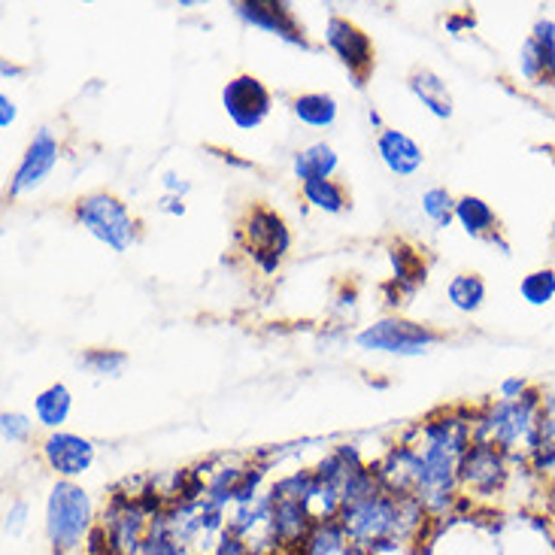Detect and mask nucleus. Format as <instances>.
I'll return each mask as SVG.
<instances>
[{
  "mask_svg": "<svg viewBox=\"0 0 555 555\" xmlns=\"http://www.w3.org/2000/svg\"><path fill=\"white\" fill-rule=\"evenodd\" d=\"M59 137L52 134L49 128H40L34 140L28 143V150L22 155V165L15 167L13 182H10V197H22L34 192V189H40L43 180L52 173V167L59 165Z\"/></svg>",
  "mask_w": 555,
  "mask_h": 555,
  "instance_id": "nucleus-10",
  "label": "nucleus"
},
{
  "mask_svg": "<svg viewBox=\"0 0 555 555\" xmlns=\"http://www.w3.org/2000/svg\"><path fill=\"white\" fill-rule=\"evenodd\" d=\"M422 212L435 222L437 228H447L455 219V197L447 192V189H428L422 195Z\"/></svg>",
  "mask_w": 555,
  "mask_h": 555,
  "instance_id": "nucleus-26",
  "label": "nucleus"
},
{
  "mask_svg": "<svg viewBox=\"0 0 555 555\" xmlns=\"http://www.w3.org/2000/svg\"><path fill=\"white\" fill-rule=\"evenodd\" d=\"M140 555H189V550L170 534L165 511H158L152 516L150 534H146V543H143V553Z\"/></svg>",
  "mask_w": 555,
  "mask_h": 555,
  "instance_id": "nucleus-23",
  "label": "nucleus"
},
{
  "mask_svg": "<svg viewBox=\"0 0 555 555\" xmlns=\"http://www.w3.org/2000/svg\"><path fill=\"white\" fill-rule=\"evenodd\" d=\"M46 541L59 555H67L89 546L94 522V504L86 489H79L74 480H59L46 498Z\"/></svg>",
  "mask_w": 555,
  "mask_h": 555,
  "instance_id": "nucleus-2",
  "label": "nucleus"
},
{
  "mask_svg": "<svg viewBox=\"0 0 555 555\" xmlns=\"http://www.w3.org/2000/svg\"><path fill=\"white\" fill-rule=\"evenodd\" d=\"M292 116L307 128H331L337 121V101L322 91L298 94V98H292Z\"/></svg>",
  "mask_w": 555,
  "mask_h": 555,
  "instance_id": "nucleus-19",
  "label": "nucleus"
},
{
  "mask_svg": "<svg viewBox=\"0 0 555 555\" xmlns=\"http://www.w3.org/2000/svg\"><path fill=\"white\" fill-rule=\"evenodd\" d=\"M356 344L361 349H371V352L413 359V356H422L435 344H440V334L435 328H428V325L401 319V315H386V319H379V322L361 331Z\"/></svg>",
  "mask_w": 555,
  "mask_h": 555,
  "instance_id": "nucleus-6",
  "label": "nucleus"
},
{
  "mask_svg": "<svg viewBox=\"0 0 555 555\" xmlns=\"http://www.w3.org/2000/svg\"><path fill=\"white\" fill-rule=\"evenodd\" d=\"M447 298L462 313H477L486 304V283L477 273H455L447 285Z\"/></svg>",
  "mask_w": 555,
  "mask_h": 555,
  "instance_id": "nucleus-21",
  "label": "nucleus"
},
{
  "mask_svg": "<svg viewBox=\"0 0 555 555\" xmlns=\"http://www.w3.org/2000/svg\"><path fill=\"white\" fill-rule=\"evenodd\" d=\"M507 452L498 450L495 443L489 440H474L462 455V465H459V489L462 495L474 498V501H489L498 498L507 486Z\"/></svg>",
  "mask_w": 555,
  "mask_h": 555,
  "instance_id": "nucleus-5",
  "label": "nucleus"
},
{
  "mask_svg": "<svg viewBox=\"0 0 555 555\" xmlns=\"http://www.w3.org/2000/svg\"><path fill=\"white\" fill-rule=\"evenodd\" d=\"M410 91L420 98L428 113H435L437 119H450L452 116V94L435 70H425V67L416 70L410 76Z\"/></svg>",
  "mask_w": 555,
  "mask_h": 555,
  "instance_id": "nucleus-16",
  "label": "nucleus"
},
{
  "mask_svg": "<svg viewBox=\"0 0 555 555\" xmlns=\"http://www.w3.org/2000/svg\"><path fill=\"white\" fill-rule=\"evenodd\" d=\"M553 246H555V222H553Z\"/></svg>",
  "mask_w": 555,
  "mask_h": 555,
  "instance_id": "nucleus-36",
  "label": "nucleus"
},
{
  "mask_svg": "<svg viewBox=\"0 0 555 555\" xmlns=\"http://www.w3.org/2000/svg\"><path fill=\"white\" fill-rule=\"evenodd\" d=\"M155 513L143 504L140 495H116L98 522V534L104 538L106 550L116 555H140L150 534Z\"/></svg>",
  "mask_w": 555,
  "mask_h": 555,
  "instance_id": "nucleus-4",
  "label": "nucleus"
},
{
  "mask_svg": "<svg viewBox=\"0 0 555 555\" xmlns=\"http://www.w3.org/2000/svg\"><path fill=\"white\" fill-rule=\"evenodd\" d=\"M538 459L555 462V391H546L541 401V450Z\"/></svg>",
  "mask_w": 555,
  "mask_h": 555,
  "instance_id": "nucleus-27",
  "label": "nucleus"
},
{
  "mask_svg": "<svg viewBox=\"0 0 555 555\" xmlns=\"http://www.w3.org/2000/svg\"><path fill=\"white\" fill-rule=\"evenodd\" d=\"M519 74L526 82H555V22L538 18L519 49Z\"/></svg>",
  "mask_w": 555,
  "mask_h": 555,
  "instance_id": "nucleus-12",
  "label": "nucleus"
},
{
  "mask_svg": "<svg viewBox=\"0 0 555 555\" xmlns=\"http://www.w3.org/2000/svg\"><path fill=\"white\" fill-rule=\"evenodd\" d=\"M346 546H349V538L340 519H331V522H315L295 555H344Z\"/></svg>",
  "mask_w": 555,
  "mask_h": 555,
  "instance_id": "nucleus-20",
  "label": "nucleus"
},
{
  "mask_svg": "<svg viewBox=\"0 0 555 555\" xmlns=\"http://www.w3.org/2000/svg\"><path fill=\"white\" fill-rule=\"evenodd\" d=\"M82 364L94 371V374H104V376H116L128 364V356L119 352V349H91L82 356Z\"/></svg>",
  "mask_w": 555,
  "mask_h": 555,
  "instance_id": "nucleus-28",
  "label": "nucleus"
},
{
  "mask_svg": "<svg viewBox=\"0 0 555 555\" xmlns=\"http://www.w3.org/2000/svg\"><path fill=\"white\" fill-rule=\"evenodd\" d=\"M455 222L465 228L467 237L474 241H492L498 237V212L492 210V204H486L482 197L465 195L455 201Z\"/></svg>",
  "mask_w": 555,
  "mask_h": 555,
  "instance_id": "nucleus-15",
  "label": "nucleus"
},
{
  "mask_svg": "<svg viewBox=\"0 0 555 555\" xmlns=\"http://www.w3.org/2000/svg\"><path fill=\"white\" fill-rule=\"evenodd\" d=\"M0 431H3V443H25L30 435V420L25 413H3Z\"/></svg>",
  "mask_w": 555,
  "mask_h": 555,
  "instance_id": "nucleus-29",
  "label": "nucleus"
},
{
  "mask_svg": "<svg viewBox=\"0 0 555 555\" xmlns=\"http://www.w3.org/2000/svg\"><path fill=\"white\" fill-rule=\"evenodd\" d=\"M528 391H531L528 379H522V376H511V379L501 383V401H519V398H526Z\"/></svg>",
  "mask_w": 555,
  "mask_h": 555,
  "instance_id": "nucleus-32",
  "label": "nucleus"
},
{
  "mask_svg": "<svg viewBox=\"0 0 555 555\" xmlns=\"http://www.w3.org/2000/svg\"><path fill=\"white\" fill-rule=\"evenodd\" d=\"M46 465L59 474L61 480H76L94 465V443L70 431H52L43 440Z\"/></svg>",
  "mask_w": 555,
  "mask_h": 555,
  "instance_id": "nucleus-11",
  "label": "nucleus"
},
{
  "mask_svg": "<svg viewBox=\"0 0 555 555\" xmlns=\"http://www.w3.org/2000/svg\"><path fill=\"white\" fill-rule=\"evenodd\" d=\"M28 526V504L25 501H10V507L3 513V534L7 538H18Z\"/></svg>",
  "mask_w": 555,
  "mask_h": 555,
  "instance_id": "nucleus-30",
  "label": "nucleus"
},
{
  "mask_svg": "<svg viewBox=\"0 0 555 555\" xmlns=\"http://www.w3.org/2000/svg\"><path fill=\"white\" fill-rule=\"evenodd\" d=\"M376 152L383 158V165L389 167V173L395 177H413L425 162L420 143L413 137H406L404 131H395V128H383L376 137Z\"/></svg>",
  "mask_w": 555,
  "mask_h": 555,
  "instance_id": "nucleus-14",
  "label": "nucleus"
},
{
  "mask_svg": "<svg viewBox=\"0 0 555 555\" xmlns=\"http://www.w3.org/2000/svg\"><path fill=\"white\" fill-rule=\"evenodd\" d=\"M98 555H116V553H98Z\"/></svg>",
  "mask_w": 555,
  "mask_h": 555,
  "instance_id": "nucleus-37",
  "label": "nucleus"
},
{
  "mask_svg": "<svg viewBox=\"0 0 555 555\" xmlns=\"http://www.w3.org/2000/svg\"><path fill=\"white\" fill-rule=\"evenodd\" d=\"M74 216L94 241L109 246L113 253H128L137 243V219L119 197L109 195V192H94V195L79 197Z\"/></svg>",
  "mask_w": 555,
  "mask_h": 555,
  "instance_id": "nucleus-3",
  "label": "nucleus"
},
{
  "mask_svg": "<svg viewBox=\"0 0 555 555\" xmlns=\"http://www.w3.org/2000/svg\"><path fill=\"white\" fill-rule=\"evenodd\" d=\"M253 550H249V543L241 541V538H234V534H222L219 538V543H216V550H212V555H249Z\"/></svg>",
  "mask_w": 555,
  "mask_h": 555,
  "instance_id": "nucleus-31",
  "label": "nucleus"
},
{
  "mask_svg": "<svg viewBox=\"0 0 555 555\" xmlns=\"http://www.w3.org/2000/svg\"><path fill=\"white\" fill-rule=\"evenodd\" d=\"M70 410H74V395L64 383H55V386H49L34 398V416L43 428H52V431H59L61 425L67 422Z\"/></svg>",
  "mask_w": 555,
  "mask_h": 555,
  "instance_id": "nucleus-18",
  "label": "nucleus"
},
{
  "mask_svg": "<svg viewBox=\"0 0 555 555\" xmlns=\"http://www.w3.org/2000/svg\"><path fill=\"white\" fill-rule=\"evenodd\" d=\"M337 165H340V158H337V152L331 150L328 143H313V146H307V150H300L295 155L292 170H295V177L304 185V182L310 180H331Z\"/></svg>",
  "mask_w": 555,
  "mask_h": 555,
  "instance_id": "nucleus-17",
  "label": "nucleus"
},
{
  "mask_svg": "<svg viewBox=\"0 0 555 555\" xmlns=\"http://www.w3.org/2000/svg\"><path fill=\"white\" fill-rule=\"evenodd\" d=\"M519 295L531 307H546L555 300V271L553 268H541V271L526 273L519 280Z\"/></svg>",
  "mask_w": 555,
  "mask_h": 555,
  "instance_id": "nucleus-25",
  "label": "nucleus"
},
{
  "mask_svg": "<svg viewBox=\"0 0 555 555\" xmlns=\"http://www.w3.org/2000/svg\"><path fill=\"white\" fill-rule=\"evenodd\" d=\"M15 121V104L7 98V94H0V128H10Z\"/></svg>",
  "mask_w": 555,
  "mask_h": 555,
  "instance_id": "nucleus-33",
  "label": "nucleus"
},
{
  "mask_svg": "<svg viewBox=\"0 0 555 555\" xmlns=\"http://www.w3.org/2000/svg\"><path fill=\"white\" fill-rule=\"evenodd\" d=\"M300 192L307 197V204L322 212H344L349 207V197L340 182L334 180H310L300 185Z\"/></svg>",
  "mask_w": 555,
  "mask_h": 555,
  "instance_id": "nucleus-22",
  "label": "nucleus"
},
{
  "mask_svg": "<svg viewBox=\"0 0 555 555\" xmlns=\"http://www.w3.org/2000/svg\"><path fill=\"white\" fill-rule=\"evenodd\" d=\"M391 264H395V283L406 285V288H416L425 283V264L416 249H410L404 243L391 246Z\"/></svg>",
  "mask_w": 555,
  "mask_h": 555,
  "instance_id": "nucleus-24",
  "label": "nucleus"
},
{
  "mask_svg": "<svg viewBox=\"0 0 555 555\" xmlns=\"http://www.w3.org/2000/svg\"><path fill=\"white\" fill-rule=\"evenodd\" d=\"M222 106H225L228 119L234 121L241 131H253L271 116L273 98L258 76L241 74L222 89Z\"/></svg>",
  "mask_w": 555,
  "mask_h": 555,
  "instance_id": "nucleus-8",
  "label": "nucleus"
},
{
  "mask_svg": "<svg viewBox=\"0 0 555 555\" xmlns=\"http://www.w3.org/2000/svg\"><path fill=\"white\" fill-rule=\"evenodd\" d=\"M234 10H237V15H241L243 22L268 30V34L283 37L285 43L310 46L307 43V37H304V30H300L298 18H295V13H292L285 3H273V0H246V3H237Z\"/></svg>",
  "mask_w": 555,
  "mask_h": 555,
  "instance_id": "nucleus-13",
  "label": "nucleus"
},
{
  "mask_svg": "<svg viewBox=\"0 0 555 555\" xmlns=\"http://www.w3.org/2000/svg\"><path fill=\"white\" fill-rule=\"evenodd\" d=\"M541 391H528L519 401H498L477 422V440H489L507 455H538L541 450Z\"/></svg>",
  "mask_w": 555,
  "mask_h": 555,
  "instance_id": "nucleus-1",
  "label": "nucleus"
},
{
  "mask_svg": "<svg viewBox=\"0 0 555 555\" xmlns=\"http://www.w3.org/2000/svg\"><path fill=\"white\" fill-rule=\"evenodd\" d=\"M344 555H374V550H364V546H356V543H349Z\"/></svg>",
  "mask_w": 555,
  "mask_h": 555,
  "instance_id": "nucleus-34",
  "label": "nucleus"
},
{
  "mask_svg": "<svg viewBox=\"0 0 555 555\" xmlns=\"http://www.w3.org/2000/svg\"><path fill=\"white\" fill-rule=\"evenodd\" d=\"M325 43L340 59L349 74L356 76V86H364V79L374 67V43L364 30L344 15H331L325 25Z\"/></svg>",
  "mask_w": 555,
  "mask_h": 555,
  "instance_id": "nucleus-9",
  "label": "nucleus"
},
{
  "mask_svg": "<svg viewBox=\"0 0 555 555\" xmlns=\"http://www.w3.org/2000/svg\"><path fill=\"white\" fill-rule=\"evenodd\" d=\"M243 243L249 249V256L256 258L258 264L268 273L280 268V261L288 253V228L280 212L268 210V207H253L241 228Z\"/></svg>",
  "mask_w": 555,
  "mask_h": 555,
  "instance_id": "nucleus-7",
  "label": "nucleus"
},
{
  "mask_svg": "<svg viewBox=\"0 0 555 555\" xmlns=\"http://www.w3.org/2000/svg\"><path fill=\"white\" fill-rule=\"evenodd\" d=\"M3 76L10 79V76H18V67H13L10 61H3Z\"/></svg>",
  "mask_w": 555,
  "mask_h": 555,
  "instance_id": "nucleus-35",
  "label": "nucleus"
}]
</instances>
